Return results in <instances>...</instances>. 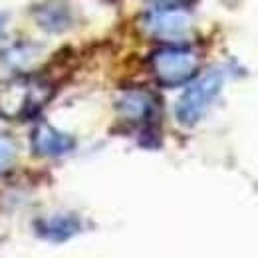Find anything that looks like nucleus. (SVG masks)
<instances>
[{
    "label": "nucleus",
    "mask_w": 258,
    "mask_h": 258,
    "mask_svg": "<svg viewBox=\"0 0 258 258\" xmlns=\"http://www.w3.org/2000/svg\"><path fill=\"white\" fill-rule=\"evenodd\" d=\"M225 74L221 68H211L207 70L201 78H197L193 84L181 94L175 105V119L185 125L193 127L197 125L205 113L209 111L211 103L217 99V96L223 90Z\"/></svg>",
    "instance_id": "nucleus-2"
},
{
    "label": "nucleus",
    "mask_w": 258,
    "mask_h": 258,
    "mask_svg": "<svg viewBox=\"0 0 258 258\" xmlns=\"http://www.w3.org/2000/svg\"><path fill=\"white\" fill-rule=\"evenodd\" d=\"M16 159H18V149L14 141L0 135V177L6 175L16 165Z\"/></svg>",
    "instance_id": "nucleus-10"
},
{
    "label": "nucleus",
    "mask_w": 258,
    "mask_h": 258,
    "mask_svg": "<svg viewBox=\"0 0 258 258\" xmlns=\"http://www.w3.org/2000/svg\"><path fill=\"white\" fill-rule=\"evenodd\" d=\"M52 97V86L38 78H14L0 88V115L30 119Z\"/></svg>",
    "instance_id": "nucleus-1"
},
{
    "label": "nucleus",
    "mask_w": 258,
    "mask_h": 258,
    "mask_svg": "<svg viewBox=\"0 0 258 258\" xmlns=\"http://www.w3.org/2000/svg\"><path fill=\"white\" fill-rule=\"evenodd\" d=\"M30 149L38 157H64L76 149V139L46 121H38L30 133Z\"/></svg>",
    "instance_id": "nucleus-6"
},
{
    "label": "nucleus",
    "mask_w": 258,
    "mask_h": 258,
    "mask_svg": "<svg viewBox=\"0 0 258 258\" xmlns=\"http://www.w3.org/2000/svg\"><path fill=\"white\" fill-rule=\"evenodd\" d=\"M115 107L119 117L131 125L151 127L153 121L157 119V101L145 90H129L121 94Z\"/></svg>",
    "instance_id": "nucleus-5"
},
{
    "label": "nucleus",
    "mask_w": 258,
    "mask_h": 258,
    "mask_svg": "<svg viewBox=\"0 0 258 258\" xmlns=\"http://www.w3.org/2000/svg\"><path fill=\"white\" fill-rule=\"evenodd\" d=\"M6 22H8V16L0 10V40H2V36H4V32H6Z\"/></svg>",
    "instance_id": "nucleus-11"
},
{
    "label": "nucleus",
    "mask_w": 258,
    "mask_h": 258,
    "mask_svg": "<svg viewBox=\"0 0 258 258\" xmlns=\"http://www.w3.org/2000/svg\"><path fill=\"white\" fill-rule=\"evenodd\" d=\"M34 230L48 242H66L82 232V221L78 215H52L34 221Z\"/></svg>",
    "instance_id": "nucleus-8"
},
{
    "label": "nucleus",
    "mask_w": 258,
    "mask_h": 258,
    "mask_svg": "<svg viewBox=\"0 0 258 258\" xmlns=\"http://www.w3.org/2000/svg\"><path fill=\"white\" fill-rule=\"evenodd\" d=\"M193 14L181 6H161L143 18V28L155 40L177 44L187 40L193 32Z\"/></svg>",
    "instance_id": "nucleus-4"
},
{
    "label": "nucleus",
    "mask_w": 258,
    "mask_h": 258,
    "mask_svg": "<svg viewBox=\"0 0 258 258\" xmlns=\"http://www.w3.org/2000/svg\"><path fill=\"white\" fill-rule=\"evenodd\" d=\"M40 54H42V46L32 42H18L2 52L0 62L8 72H24L40 58Z\"/></svg>",
    "instance_id": "nucleus-9"
},
{
    "label": "nucleus",
    "mask_w": 258,
    "mask_h": 258,
    "mask_svg": "<svg viewBox=\"0 0 258 258\" xmlns=\"http://www.w3.org/2000/svg\"><path fill=\"white\" fill-rule=\"evenodd\" d=\"M149 66L153 78L165 88H179L197 78L201 70V58L191 48L167 46L151 54Z\"/></svg>",
    "instance_id": "nucleus-3"
},
{
    "label": "nucleus",
    "mask_w": 258,
    "mask_h": 258,
    "mask_svg": "<svg viewBox=\"0 0 258 258\" xmlns=\"http://www.w3.org/2000/svg\"><path fill=\"white\" fill-rule=\"evenodd\" d=\"M32 18L38 28L48 34L68 32L76 22L74 6L64 0H46L36 4L32 8Z\"/></svg>",
    "instance_id": "nucleus-7"
},
{
    "label": "nucleus",
    "mask_w": 258,
    "mask_h": 258,
    "mask_svg": "<svg viewBox=\"0 0 258 258\" xmlns=\"http://www.w3.org/2000/svg\"><path fill=\"white\" fill-rule=\"evenodd\" d=\"M153 2H159V4H175L179 0H153Z\"/></svg>",
    "instance_id": "nucleus-12"
}]
</instances>
